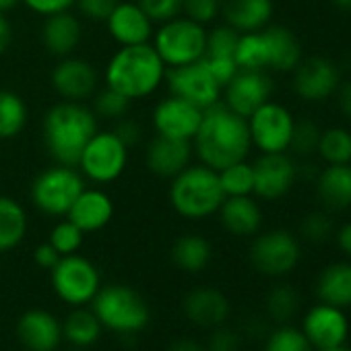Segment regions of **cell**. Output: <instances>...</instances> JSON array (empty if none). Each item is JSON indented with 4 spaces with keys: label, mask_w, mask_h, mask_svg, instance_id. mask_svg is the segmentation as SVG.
<instances>
[{
    "label": "cell",
    "mask_w": 351,
    "mask_h": 351,
    "mask_svg": "<svg viewBox=\"0 0 351 351\" xmlns=\"http://www.w3.org/2000/svg\"><path fill=\"white\" fill-rule=\"evenodd\" d=\"M246 120L250 128V141L263 153H285L289 149L295 120L287 108L275 101H267Z\"/></svg>",
    "instance_id": "12"
},
{
    "label": "cell",
    "mask_w": 351,
    "mask_h": 351,
    "mask_svg": "<svg viewBox=\"0 0 351 351\" xmlns=\"http://www.w3.org/2000/svg\"><path fill=\"white\" fill-rule=\"evenodd\" d=\"M337 242H339L341 250H343L345 254H349V256H351V221H349V223H345V226L339 230V234H337Z\"/></svg>",
    "instance_id": "54"
},
{
    "label": "cell",
    "mask_w": 351,
    "mask_h": 351,
    "mask_svg": "<svg viewBox=\"0 0 351 351\" xmlns=\"http://www.w3.org/2000/svg\"><path fill=\"white\" fill-rule=\"evenodd\" d=\"M165 83L169 93L195 104L201 110L211 108L221 97V85L213 79L203 60L173 66L165 71Z\"/></svg>",
    "instance_id": "11"
},
{
    "label": "cell",
    "mask_w": 351,
    "mask_h": 351,
    "mask_svg": "<svg viewBox=\"0 0 351 351\" xmlns=\"http://www.w3.org/2000/svg\"><path fill=\"white\" fill-rule=\"evenodd\" d=\"M101 322L95 316L93 310H85V308H77L73 310L64 322H62V337L73 343L75 347L87 349L91 345L97 343L99 335H101Z\"/></svg>",
    "instance_id": "32"
},
{
    "label": "cell",
    "mask_w": 351,
    "mask_h": 351,
    "mask_svg": "<svg viewBox=\"0 0 351 351\" xmlns=\"http://www.w3.org/2000/svg\"><path fill=\"white\" fill-rule=\"evenodd\" d=\"M112 132L130 149L132 145H136L138 141H141V134H143V128H141V124L136 122V120H132V118H126V116H122L120 120H116V126L112 128Z\"/></svg>",
    "instance_id": "49"
},
{
    "label": "cell",
    "mask_w": 351,
    "mask_h": 351,
    "mask_svg": "<svg viewBox=\"0 0 351 351\" xmlns=\"http://www.w3.org/2000/svg\"><path fill=\"white\" fill-rule=\"evenodd\" d=\"M128 163V147L112 132L97 130L85 145L77 169L85 180L95 184H110L124 173Z\"/></svg>",
    "instance_id": "8"
},
{
    "label": "cell",
    "mask_w": 351,
    "mask_h": 351,
    "mask_svg": "<svg viewBox=\"0 0 351 351\" xmlns=\"http://www.w3.org/2000/svg\"><path fill=\"white\" fill-rule=\"evenodd\" d=\"M167 351H207V347H203L199 341H195V339H189V337H184V339H176L169 347H167Z\"/></svg>",
    "instance_id": "52"
},
{
    "label": "cell",
    "mask_w": 351,
    "mask_h": 351,
    "mask_svg": "<svg viewBox=\"0 0 351 351\" xmlns=\"http://www.w3.org/2000/svg\"><path fill=\"white\" fill-rule=\"evenodd\" d=\"M252 147L248 120L232 112L223 101L203 110L201 126L193 138V153L201 163L219 171L248 157Z\"/></svg>",
    "instance_id": "1"
},
{
    "label": "cell",
    "mask_w": 351,
    "mask_h": 351,
    "mask_svg": "<svg viewBox=\"0 0 351 351\" xmlns=\"http://www.w3.org/2000/svg\"><path fill=\"white\" fill-rule=\"evenodd\" d=\"M300 261V244L285 230L261 234L250 246L252 267L269 277H279L295 269Z\"/></svg>",
    "instance_id": "10"
},
{
    "label": "cell",
    "mask_w": 351,
    "mask_h": 351,
    "mask_svg": "<svg viewBox=\"0 0 351 351\" xmlns=\"http://www.w3.org/2000/svg\"><path fill=\"white\" fill-rule=\"evenodd\" d=\"M21 3L34 11L36 15L48 17L54 13H62V11H71V7L75 5V0H21Z\"/></svg>",
    "instance_id": "48"
},
{
    "label": "cell",
    "mask_w": 351,
    "mask_h": 351,
    "mask_svg": "<svg viewBox=\"0 0 351 351\" xmlns=\"http://www.w3.org/2000/svg\"><path fill=\"white\" fill-rule=\"evenodd\" d=\"M265 351H312V343L302 330L291 326H281L269 335Z\"/></svg>",
    "instance_id": "42"
},
{
    "label": "cell",
    "mask_w": 351,
    "mask_h": 351,
    "mask_svg": "<svg viewBox=\"0 0 351 351\" xmlns=\"http://www.w3.org/2000/svg\"><path fill=\"white\" fill-rule=\"evenodd\" d=\"M316 195L330 211L351 207V163H337L320 169L316 178Z\"/></svg>",
    "instance_id": "28"
},
{
    "label": "cell",
    "mask_w": 351,
    "mask_h": 351,
    "mask_svg": "<svg viewBox=\"0 0 351 351\" xmlns=\"http://www.w3.org/2000/svg\"><path fill=\"white\" fill-rule=\"evenodd\" d=\"M203 120V110L195 104L176 97L169 93V97L161 99L153 110V126L157 134L191 141L195 138L199 126Z\"/></svg>",
    "instance_id": "17"
},
{
    "label": "cell",
    "mask_w": 351,
    "mask_h": 351,
    "mask_svg": "<svg viewBox=\"0 0 351 351\" xmlns=\"http://www.w3.org/2000/svg\"><path fill=\"white\" fill-rule=\"evenodd\" d=\"M242 339L236 330L226 328V326H215L211 339H209V347L207 351H240Z\"/></svg>",
    "instance_id": "47"
},
{
    "label": "cell",
    "mask_w": 351,
    "mask_h": 351,
    "mask_svg": "<svg viewBox=\"0 0 351 351\" xmlns=\"http://www.w3.org/2000/svg\"><path fill=\"white\" fill-rule=\"evenodd\" d=\"M300 308V295L291 285H275L267 295V312L277 322H287Z\"/></svg>",
    "instance_id": "37"
},
{
    "label": "cell",
    "mask_w": 351,
    "mask_h": 351,
    "mask_svg": "<svg viewBox=\"0 0 351 351\" xmlns=\"http://www.w3.org/2000/svg\"><path fill=\"white\" fill-rule=\"evenodd\" d=\"M169 205L184 219L197 221L215 215L226 199L219 176L205 163H191L169 182Z\"/></svg>",
    "instance_id": "4"
},
{
    "label": "cell",
    "mask_w": 351,
    "mask_h": 351,
    "mask_svg": "<svg viewBox=\"0 0 351 351\" xmlns=\"http://www.w3.org/2000/svg\"><path fill=\"white\" fill-rule=\"evenodd\" d=\"M40 38L48 54L56 58H64L79 48L83 38V25L79 17L73 15L71 11L54 13L44 17Z\"/></svg>",
    "instance_id": "23"
},
{
    "label": "cell",
    "mask_w": 351,
    "mask_h": 351,
    "mask_svg": "<svg viewBox=\"0 0 351 351\" xmlns=\"http://www.w3.org/2000/svg\"><path fill=\"white\" fill-rule=\"evenodd\" d=\"M221 15L238 34L261 32L273 17V0H221Z\"/></svg>",
    "instance_id": "26"
},
{
    "label": "cell",
    "mask_w": 351,
    "mask_h": 351,
    "mask_svg": "<svg viewBox=\"0 0 351 351\" xmlns=\"http://www.w3.org/2000/svg\"><path fill=\"white\" fill-rule=\"evenodd\" d=\"M193 159V143L182 138H171L157 134L149 141L145 149V163L149 171H153L159 178L171 180L178 176Z\"/></svg>",
    "instance_id": "18"
},
{
    "label": "cell",
    "mask_w": 351,
    "mask_h": 351,
    "mask_svg": "<svg viewBox=\"0 0 351 351\" xmlns=\"http://www.w3.org/2000/svg\"><path fill=\"white\" fill-rule=\"evenodd\" d=\"M114 217V203L108 193L101 189H83L81 195L75 199L73 207L66 213V219H71L83 234H93L104 230Z\"/></svg>",
    "instance_id": "22"
},
{
    "label": "cell",
    "mask_w": 351,
    "mask_h": 351,
    "mask_svg": "<svg viewBox=\"0 0 351 351\" xmlns=\"http://www.w3.org/2000/svg\"><path fill=\"white\" fill-rule=\"evenodd\" d=\"M184 0H136V5L145 11V15L153 21V25H161L169 19L182 15Z\"/></svg>",
    "instance_id": "43"
},
{
    "label": "cell",
    "mask_w": 351,
    "mask_h": 351,
    "mask_svg": "<svg viewBox=\"0 0 351 351\" xmlns=\"http://www.w3.org/2000/svg\"><path fill=\"white\" fill-rule=\"evenodd\" d=\"M120 0H75V5L79 15H83L85 19L93 21V23H106V19L110 17V13L116 9V5Z\"/></svg>",
    "instance_id": "46"
},
{
    "label": "cell",
    "mask_w": 351,
    "mask_h": 351,
    "mask_svg": "<svg viewBox=\"0 0 351 351\" xmlns=\"http://www.w3.org/2000/svg\"><path fill=\"white\" fill-rule=\"evenodd\" d=\"M341 83L339 66L324 56L300 60L293 69V89L306 101H322L330 97Z\"/></svg>",
    "instance_id": "16"
},
{
    "label": "cell",
    "mask_w": 351,
    "mask_h": 351,
    "mask_svg": "<svg viewBox=\"0 0 351 351\" xmlns=\"http://www.w3.org/2000/svg\"><path fill=\"white\" fill-rule=\"evenodd\" d=\"M300 234L310 244H322L332 236V221L324 213H310L300 223Z\"/></svg>",
    "instance_id": "44"
},
{
    "label": "cell",
    "mask_w": 351,
    "mask_h": 351,
    "mask_svg": "<svg viewBox=\"0 0 351 351\" xmlns=\"http://www.w3.org/2000/svg\"><path fill=\"white\" fill-rule=\"evenodd\" d=\"M52 89L66 101H85L93 97L99 85L97 69L79 56H64L58 58L56 66L50 75Z\"/></svg>",
    "instance_id": "15"
},
{
    "label": "cell",
    "mask_w": 351,
    "mask_h": 351,
    "mask_svg": "<svg viewBox=\"0 0 351 351\" xmlns=\"http://www.w3.org/2000/svg\"><path fill=\"white\" fill-rule=\"evenodd\" d=\"M130 99L124 97L122 93L114 91L112 87H104L101 91H95L93 93V114L97 118H104V120H120L122 116L128 114V108H130Z\"/></svg>",
    "instance_id": "39"
},
{
    "label": "cell",
    "mask_w": 351,
    "mask_h": 351,
    "mask_svg": "<svg viewBox=\"0 0 351 351\" xmlns=\"http://www.w3.org/2000/svg\"><path fill=\"white\" fill-rule=\"evenodd\" d=\"M21 5V0H0V13H9L13 9H17Z\"/></svg>",
    "instance_id": "55"
},
{
    "label": "cell",
    "mask_w": 351,
    "mask_h": 351,
    "mask_svg": "<svg viewBox=\"0 0 351 351\" xmlns=\"http://www.w3.org/2000/svg\"><path fill=\"white\" fill-rule=\"evenodd\" d=\"M85 189L83 173L75 165L54 163L42 169L29 186V199L36 209L48 217H66L75 199Z\"/></svg>",
    "instance_id": "6"
},
{
    "label": "cell",
    "mask_w": 351,
    "mask_h": 351,
    "mask_svg": "<svg viewBox=\"0 0 351 351\" xmlns=\"http://www.w3.org/2000/svg\"><path fill=\"white\" fill-rule=\"evenodd\" d=\"M73 351H87V349H81V347H75Z\"/></svg>",
    "instance_id": "59"
},
{
    "label": "cell",
    "mask_w": 351,
    "mask_h": 351,
    "mask_svg": "<svg viewBox=\"0 0 351 351\" xmlns=\"http://www.w3.org/2000/svg\"><path fill=\"white\" fill-rule=\"evenodd\" d=\"M339 106H341V112L351 120V81L339 89Z\"/></svg>",
    "instance_id": "53"
},
{
    "label": "cell",
    "mask_w": 351,
    "mask_h": 351,
    "mask_svg": "<svg viewBox=\"0 0 351 351\" xmlns=\"http://www.w3.org/2000/svg\"><path fill=\"white\" fill-rule=\"evenodd\" d=\"M29 120V110L25 99L11 91L0 89V141H11L19 136Z\"/></svg>",
    "instance_id": "33"
},
{
    "label": "cell",
    "mask_w": 351,
    "mask_h": 351,
    "mask_svg": "<svg viewBox=\"0 0 351 351\" xmlns=\"http://www.w3.org/2000/svg\"><path fill=\"white\" fill-rule=\"evenodd\" d=\"M13 44V25L5 13H0V56H5Z\"/></svg>",
    "instance_id": "51"
},
{
    "label": "cell",
    "mask_w": 351,
    "mask_h": 351,
    "mask_svg": "<svg viewBox=\"0 0 351 351\" xmlns=\"http://www.w3.org/2000/svg\"><path fill=\"white\" fill-rule=\"evenodd\" d=\"M302 332L308 337L312 347H318L322 351L343 345L349 332V324L341 308L318 304L306 314Z\"/></svg>",
    "instance_id": "20"
},
{
    "label": "cell",
    "mask_w": 351,
    "mask_h": 351,
    "mask_svg": "<svg viewBox=\"0 0 351 351\" xmlns=\"http://www.w3.org/2000/svg\"><path fill=\"white\" fill-rule=\"evenodd\" d=\"M320 157L328 165L351 163V132L345 128H328L320 134L318 149Z\"/></svg>",
    "instance_id": "36"
},
{
    "label": "cell",
    "mask_w": 351,
    "mask_h": 351,
    "mask_svg": "<svg viewBox=\"0 0 351 351\" xmlns=\"http://www.w3.org/2000/svg\"><path fill=\"white\" fill-rule=\"evenodd\" d=\"M151 46L167 69L199 62L205 56L207 29L205 25H199L189 17L180 15L161 23L159 29L153 32Z\"/></svg>",
    "instance_id": "7"
},
{
    "label": "cell",
    "mask_w": 351,
    "mask_h": 351,
    "mask_svg": "<svg viewBox=\"0 0 351 351\" xmlns=\"http://www.w3.org/2000/svg\"><path fill=\"white\" fill-rule=\"evenodd\" d=\"M223 104L242 118L254 114L263 104L271 101L273 79L267 71H244L240 69L234 79L223 87Z\"/></svg>",
    "instance_id": "13"
},
{
    "label": "cell",
    "mask_w": 351,
    "mask_h": 351,
    "mask_svg": "<svg viewBox=\"0 0 351 351\" xmlns=\"http://www.w3.org/2000/svg\"><path fill=\"white\" fill-rule=\"evenodd\" d=\"M99 130V118L83 101H58L44 114L42 141L48 155L62 165L79 163L91 136Z\"/></svg>",
    "instance_id": "2"
},
{
    "label": "cell",
    "mask_w": 351,
    "mask_h": 351,
    "mask_svg": "<svg viewBox=\"0 0 351 351\" xmlns=\"http://www.w3.org/2000/svg\"><path fill=\"white\" fill-rule=\"evenodd\" d=\"M108 34L120 46L151 44L155 25L136 3H118L106 19Z\"/></svg>",
    "instance_id": "19"
},
{
    "label": "cell",
    "mask_w": 351,
    "mask_h": 351,
    "mask_svg": "<svg viewBox=\"0 0 351 351\" xmlns=\"http://www.w3.org/2000/svg\"><path fill=\"white\" fill-rule=\"evenodd\" d=\"M83 238L85 234L71 219H62L52 228L48 242L58 250L60 256H69L79 252V248L83 246Z\"/></svg>",
    "instance_id": "41"
},
{
    "label": "cell",
    "mask_w": 351,
    "mask_h": 351,
    "mask_svg": "<svg viewBox=\"0 0 351 351\" xmlns=\"http://www.w3.org/2000/svg\"><path fill=\"white\" fill-rule=\"evenodd\" d=\"M52 285L62 302L71 306H85L101 287L99 271L89 258L81 254H69L62 256L52 269Z\"/></svg>",
    "instance_id": "9"
},
{
    "label": "cell",
    "mask_w": 351,
    "mask_h": 351,
    "mask_svg": "<svg viewBox=\"0 0 351 351\" xmlns=\"http://www.w3.org/2000/svg\"><path fill=\"white\" fill-rule=\"evenodd\" d=\"M167 66L151 44L120 46L106 66V85L130 101L149 97L165 81Z\"/></svg>",
    "instance_id": "3"
},
{
    "label": "cell",
    "mask_w": 351,
    "mask_h": 351,
    "mask_svg": "<svg viewBox=\"0 0 351 351\" xmlns=\"http://www.w3.org/2000/svg\"><path fill=\"white\" fill-rule=\"evenodd\" d=\"M322 351H349L347 347H343V345H339V347H332V349H322Z\"/></svg>",
    "instance_id": "57"
},
{
    "label": "cell",
    "mask_w": 351,
    "mask_h": 351,
    "mask_svg": "<svg viewBox=\"0 0 351 351\" xmlns=\"http://www.w3.org/2000/svg\"><path fill=\"white\" fill-rule=\"evenodd\" d=\"M217 213L221 226L234 236H254L263 226V211L250 195L226 197Z\"/></svg>",
    "instance_id": "27"
},
{
    "label": "cell",
    "mask_w": 351,
    "mask_h": 351,
    "mask_svg": "<svg viewBox=\"0 0 351 351\" xmlns=\"http://www.w3.org/2000/svg\"><path fill=\"white\" fill-rule=\"evenodd\" d=\"M267 46V69L277 73L293 71L302 60V44L295 34L281 25H267L261 29Z\"/></svg>",
    "instance_id": "25"
},
{
    "label": "cell",
    "mask_w": 351,
    "mask_h": 351,
    "mask_svg": "<svg viewBox=\"0 0 351 351\" xmlns=\"http://www.w3.org/2000/svg\"><path fill=\"white\" fill-rule=\"evenodd\" d=\"M17 337L27 351H56L62 341V324L54 314L32 308L21 314Z\"/></svg>",
    "instance_id": "21"
},
{
    "label": "cell",
    "mask_w": 351,
    "mask_h": 351,
    "mask_svg": "<svg viewBox=\"0 0 351 351\" xmlns=\"http://www.w3.org/2000/svg\"><path fill=\"white\" fill-rule=\"evenodd\" d=\"M182 15L199 25H209L221 15V0H184Z\"/></svg>",
    "instance_id": "45"
},
{
    "label": "cell",
    "mask_w": 351,
    "mask_h": 351,
    "mask_svg": "<svg viewBox=\"0 0 351 351\" xmlns=\"http://www.w3.org/2000/svg\"><path fill=\"white\" fill-rule=\"evenodd\" d=\"M240 34L230 25H219L207 32V46L203 58H234L238 48Z\"/></svg>",
    "instance_id": "38"
},
{
    "label": "cell",
    "mask_w": 351,
    "mask_h": 351,
    "mask_svg": "<svg viewBox=\"0 0 351 351\" xmlns=\"http://www.w3.org/2000/svg\"><path fill=\"white\" fill-rule=\"evenodd\" d=\"M211 244L207 238L199 234H184L171 246V261L173 265L186 271V273H199L203 271L211 261Z\"/></svg>",
    "instance_id": "31"
},
{
    "label": "cell",
    "mask_w": 351,
    "mask_h": 351,
    "mask_svg": "<svg viewBox=\"0 0 351 351\" xmlns=\"http://www.w3.org/2000/svg\"><path fill=\"white\" fill-rule=\"evenodd\" d=\"M60 258H62V256L58 254V250H56L50 242H44V244H40V246L34 250V261H36L42 269H48V271H52V269L58 265Z\"/></svg>",
    "instance_id": "50"
},
{
    "label": "cell",
    "mask_w": 351,
    "mask_h": 351,
    "mask_svg": "<svg viewBox=\"0 0 351 351\" xmlns=\"http://www.w3.org/2000/svg\"><path fill=\"white\" fill-rule=\"evenodd\" d=\"M25 207L7 195H0V254L15 250L27 234Z\"/></svg>",
    "instance_id": "29"
},
{
    "label": "cell",
    "mask_w": 351,
    "mask_h": 351,
    "mask_svg": "<svg viewBox=\"0 0 351 351\" xmlns=\"http://www.w3.org/2000/svg\"><path fill=\"white\" fill-rule=\"evenodd\" d=\"M236 64L244 71H267V46L261 32L240 34L236 48Z\"/></svg>",
    "instance_id": "35"
},
{
    "label": "cell",
    "mask_w": 351,
    "mask_h": 351,
    "mask_svg": "<svg viewBox=\"0 0 351 351\" xmlns=\"http://www.w3.org/2000/svg\"><path fill=\"white\" fill-rule=\"evenodd\" d=\"M335 5L345 9V11H351V0H335Z\"/></svg>",
    "instance_id": "56"
},
{
    "label": "cell",
    "mask_w": 351,
    "mask_h": 351,
    "mask_svg": "<svg viewBox=\"0 0 351 351\" xmlns=\"http://www.w3.org/2000/svg\"><path fill=\"white\" fill-rule=\"evenodd\" d=\"M91 302H93V312L99 318L101 326L114 332L132 335L149 324L151 310L145 298L128 285L114 283V285L99 287V291Z\"/></svg>",
    "instance_id": "5"
},
{
    "label": "cell",
    "mask_w": 351,
    "mask_h": 351,
    "mask_svg": "<svg viewBox=\"0 0 351 351\" xmlns=\"http://www.w3.org/2000/svg\"><path fill=\"white\" fill-rule=\"evenodd\" d=\"M217 176H219V184L226 197H246V195H252L254 191L252 163H248L246 159L219 169Z\"/></svg>",
    "instance_id": "34"
},
{
    "label": "cell",
    "mask_w": 351,
    "mask_h": 351,
    "mask_svg": "<svg viewBox=\"0 0 351 351\" xmlns=\"http://www.w3.org/2000/svg\"><path fill=\"white\" fill-rule=\"evenodd\" d=\"M316 293L322 304L335 308L351 306V265L335 263L326 267L316 281Z\"/></svg>",
    "instance_id": "30"
},
{
    "label": "cell",
    "mask_w": 351,
    "mask_h": 351,
    "mask_svg": "<svg viewBox=\"0 0 351 351\" xmlns=\"http://www.w3.org/2000/svg\"><path fill=\"white\" fill-rule=\"evenodd\" d=\"M322 130L318 128L316 122L304 118L293 122V130H291V138H289V149L300 155V157H310L316 149H318V141H320Z\"/></svg>",
    "instance_id": "40"
},
{
    "label": "cell",
    "mask_w": 351,
    "mask_h": 351,
    "mask_svg": "<svg viewBox=\"0 0 351 351\" xmlns=\"http://www.w3.org/2000/svg\"><path fill=\"white\" fill-rule=\"evenodd\" d=\"M182 308L186 318L203 328H215L230 316V302L215 287H197L189 291Z\"/></svg>",
    "instance_id": "24"
},
{
    "label": "cell",
    "mask_w": 351,
    "mask_h": 351,
    "mask_svg": "<svg viewBox=\"0 0 351 351\" xmlns=\"http://www.w3.org/2000/svg\"><path fill=\"white\" fill-rule=\"evenodd\" d=\"M254 191L258 199L277 201L285 197L298 180V169L287 153H263L254 163Z\"/></svg>",
    "instance_id": "14"
},
{
    "label": "cell",
    "mask_w": 351,
    "mask_h": 351,
    "mask_svg": "<svg viewBox=\"0 0 351 351\" xmlns=\"http://www.w3.org/2000/svg\"><path fill=\"white\" fill-rule=\"evenodd\" d=\"M345 64H347V69H349V73H351V52H349V56H347Z\"/></svg>",
    "instance_id": "58"
}]
</instances>
